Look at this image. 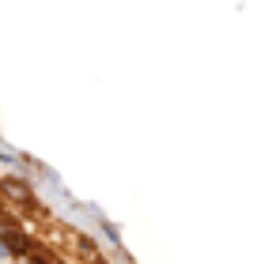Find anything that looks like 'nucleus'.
Wrapping results in <instances>:
<instances>
[{"mask_svg": "<svg viewBox=\"0 0 257 264\" xmlns=\"http://www.w3.org/2000/svg\"><path fill=\"white\" fill-rule=\"evenodd\" d=\"M4 189H8L12 196H19V200L26 196V185H23V181H4Z\"/></svg>", "mask_w": 257, "mask_h": 264, "instance_id": "1", "label": "nucleus"}, {"mask_svg": "<svg viewBox=\"0 0 257 264\" xmlns=\"http://www.w3.org/2000/svg\"><path fill=\"white\" fill-rule=\"evenodd\" d=\"M0 159H8V162H19V159H16V147H8L4 140H0Z\"/></svg>", "mask_w": 257, "mask_h": 264, "instance_id": "2", "label": "nucleus"}]
</instances>
